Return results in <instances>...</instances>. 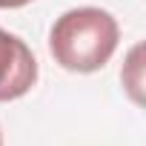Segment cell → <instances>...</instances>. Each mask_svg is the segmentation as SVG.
Wrapping results in <instances>:
<instances>
[{
  "instance_id": "cell-1",
  "label": "cell",
  "mask_w": 146,
  "mask_h": 146,
  "mask_svg": "<svg viewBox=\"0 0 146 146\" xmlns=\"http://www.w3.org/2000/svg\"><path fill=\"white\" fill-rule=\"evenodd\" d=\"M120 40L117 20L98 6H80L63 12L52 32H49V52L54 63H60L66 72H78V75H89V72L103 69Z\"/></svg>"
},
{
  "instance_id": "cell-2",
  "label": "cell",
  "mask_w": 146,
  "mask_h": 146,
  "mask_svg": "<svg viewBox=\"0 0 146 146\" xmlns=\"http://www.w3.org/2000/svg\"><path fill=\"white\" fill-rule=\"evenodd\" d=\"M37 83V60L32 49L12 32L0 29V103L32 92Z\"/></svg>"
},
{
  "instance_id": "cell-3",
  "label": "cell",
  "mask_w": 146,
  "mask_h": 146,
  "mask_svg": "<svg viewBox=\"0 0 146 146\" xmlns=\"http://www.w3.org/2000/svg\"><path fill=\"white\" fill-rule=\"evenodd\" d=\"M26 3H32V0H0V9H20Z\"/></svg>"
},
{
  "instance_id": "cell-4",
  "label": "cell",
  "mask_w": 146,
  "mask_h": 146,
  "mask_svg": "<svg viewBox=\"0 0 146 146\" xmlns=\"http://www.w3.org/2000/svg\"><path fill=\"white\" fill-rule=\"evenodd\" d=\"M0 146H3V132H0Z\"/></svg>"
}]
</instances>
